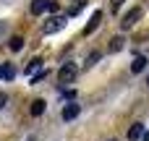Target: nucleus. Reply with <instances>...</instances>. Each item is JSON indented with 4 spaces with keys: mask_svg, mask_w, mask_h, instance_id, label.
<instances>
[{
    "mask_svg": "<svg viewBox=\"0 0 149 141\" xmlns=\"http://www.w3.org/2000/svg\"><path fill=\"white\" fill-rule=\"evenodd\" d=\"M118 50H123V37H115L110 42V52H118Z\"/></svg>",
    "mask_w": 149,
    "mask_h": 141,
    "instance_id": "nucleus-13",
    "label": "nucleus"
},
{
    "mask_svg": "<svg viewBox=\"0 0 149 141\" xmlns=\"http://www.w3.org/2000/svg\"><path fill=\"white\" fill-rule=\"evenodd\" d=\"M8 47H10L13 52H18V50L24 47V37H21V34H16V37H10V42H8Z\"/></svg>",
    "mask_w": 149,
    "mask_h": 141,
    "instance_id": "nucleus-11",
    "label": "nucleus"
},
{
    "mask_svg": "<svg viewBox=\"0 0 149 141\" xmlns=\"http://www.w3.org/2000/svg\"><path fill=\"white\" fill-rule=\"evenodd\" d=\"M141 141H149V133H144V136H141Z\"/></svg>",
    "mask_w": 149,
    "mask_h": 141,
    "instance_id": "nucleus-18",
    "label": "nucleus"
},
{
    "mask_svg": "<svg viewBox=\"0 0 149 141\" xmlns=\"http://www.w3.org/2000/svg\"><path fill=\"white\" fill-rule=\"evenodd\" d=\"M42 68V60L39 58H34V60H29L26 63V76H37V71Z\"/></svg>",
    "mask_w": 149,
    "mask_h": 141,
    "instance_id": "nucleus-9",
    "label": "nucleus"
},
{
    "mask_svg": "<svg viewBox=\"0 0 149 141\" xmlns=\"http://www.w3.org/2000/svg\"><path fill=\"white\" fill-rule=\"evenodd\" d=\"M147 84H149V76H147Z\"/></svg>",
    "mask_w": 149,
    "mask_h": 141,
    "instance_id": "nucleus-19",
    "label": "nucleus"
},
{
    "mask_svg": "<svg viewBox=\"0 0 149 141\" xmlns=\"http://www.w3.org/2000/svg\"><path fill=\"white\" fill-rule=\"evenodd\" d=\"M63 26H65V16H52V18L42 26V31H45V34H55V31H60Z\"/></svg>",
    "mask_w": 149,
    "mask_h": 141,
    "instance_id": "nucleus-2",
    "label": "nucleus"
},
{
    "mask_svg": "<svg viewBox=\"0 0 149 141\" xmlns=\"http://www.w3.org/2000/svg\"><path fill=\"white\" fill-rule=\"evenodd\" d=\"M110 3H113V10H118V8H120V3H123V0H110Z\"/></svg>",
    "mask_w": 149,
    "mask_h": 141,
    "instance_id": "nucleus-17",
    "label": "nucleus"
},
{
    "mask_svg": "<svg viewBox=\"0 0 149 141\" xmlns=\"http://www.w3.org/2000/svg\"><path fill=\"white\" fill-rule=\"evenodd\" d=\"M76 73H79V68H76L73 63H65V65L58 71V78H60V84H68V81L76 78Z\"/></svg>",
    "mask_w": 149,
    "mask_h": 141,
    "instance_id": "nucleus-3",
    "label": "nucleus"
},
{
    "mask_svg": "<svg viewBox=\"0 0 149 141\" xmlns=\"http://www.w3.org/2000/svg\"><path fill=\"white\" fill-rule=\"evenodd\" d=\"M144 68H147V58H144V55H136L134 63H131V71H134V73H141Z\"/></svg>",
    "mask_w": 149,
    "mask_h": 141,
    "instance_id": "nucleus-8",
    "label": "nucleus"
},
{
    "mask_svg": "<svg viewBox=\"0 0 149 141\" xmlns=\"http://www.w3.org/2000/svg\"><path fill=\"white\" fill-rule=\"evenodd\" d=\"M45 105H47L45 99H34V102H31V115H34V118H39V115L45 113Z\"/></svg>",
    "mask_w": 149,
    "mask_h": 141,
    "instance_id": "nucleus-10",
    "label": "nucleus"
},
{
    "mask_svg": "<svg viewBox=\"0 0 149 141\" xmlns=\"http://www.w3.org/2000/svg\"><path fill=\"white\" fill-rule=\"evenodd\" d=\"M110 141H115V139H110Z\"/></svg>",
    "mask_w": 149,
    "mask_h": 141,
    "instance_id": "nucleus-20",
    "label": "nucleus"
},
{
    "mask_svg": "<svg viewBox=\"0 0 149 141\" xmlns=\"http://www.w3.org/2000/svg\"><path fill=\"white\" fill-rule=\"evenodd\" d=\"M5 105H8V94H5V92H0V107H5Z\"/></svg>",
    "mask_w": 149,
    "mask_h": 141,
    "instance_id": "nucleus-15",
    "label": "nucleus"
},
{
    "mask_svg": "<svg viewBox=\"0 0 149 141\" xmlns=\"http://www.w3.org/2000/svg\"><path fill=\"white\" fill-rule=\"evenodd\" d=\"M79 113H81V107L76 102H71V105L63 107V120H73V118H79Z\"/></svg>",
    "mask_w": 149,
    "mask_h": 141,
    "instance_id": "nucleus-6",
    "label": "nucleus"
},
{
    "mask_svg": "<svg viewBox=\"0 0 149 141\" xmlns=\"http://www.w3.org/2000/svg\"><path fill=\"white\" fill-rule=\"evenodd\" d=\"M100 58H102V55H100V52H92V55H89V58H86V68H92V65H94V63H97V60H100Z\"/></svg>",
    "mask_w": 149,
    "mask_h": 141,
    "instance_id": "nucleus-14",
    "label": "nucleus"
},
{
    "mask_svg": "<svg viewBox=\"0 0 149 141\" xmlns=\"http://www.w3.org/2000/svg\"><path fill=\"white\" fill-rule=\"evenodd\" d=\"M45 10H52V13H55L58 5H55L52 0H34V3H31V13H34V16H39V13H45Z\"/></svg>",
    "mask_w": 149,
    "mask_h": 141,
    "instance_id": "nucleus-4",
    "label": "nucleus"
},
{
    "mask_svg": "<svg viewBox=\"0 0 149 141\" xmlns=\"http://www.w3.org/2000/svg\"><path fill=\"white\" fill-rule=\"evenodd\" d=\"M13 76H16V71L10 68V63H3V65H0V78H8V81H10Z\"/></svg>",
    "mask_w": 149,
    "mask_h": 141,
    "instance_id": "nucleus-12",
    "label": "nucleus"
},
{
    "mask_svg": "<svg viewBox=\"0 0 149 141\" xmlns=\"http://www.w3.org/2000/svg\"><path fill=\"white\" fill-rule=\"evenodd\" d=\"M141 136H144V126H141V123H134V126L128 128V141H139Z\"/></svg>",
    "mask_w": 149,
    "mask_h": 141,
    "instance_id": "nucleus-7",
    "label": "nucleus"
},
{
    "mask_svg": "<svg viewBox=\"0 0 149 141\" xmlns=\"http://www.w3.org/2000/svg\"><path fill=\"white\" fill-rule=\"evenodd\" d=\"M100 21H102V10H94V13H92V21H89V24L84 26V31H81V34H84V37H89L92 31H97Z\"/></svg>",
    "mask_w": 149,
    "mask_h": 141,
    "instance_id": "nucleus-5",
    "label": "nucleus"
},
{
    "mask_svg": "<svg viewBox=\"0 0 149 141\" xmlns=\"http://www.w3.org/2000/svg\"><path fill=\"white\" fill-rule=\"evenodd\" d=\"M141 13H144V8H134V10H128L126 16H123V21H120V29L126 31V29H131L139 18H141Z\"/></svg>",
    "mask_w": 149,
    "mask_h": 141,
    "instance_id": "nucleus-1",
    "label": "nucleus"
},
{
    "mask_svg": "<svg viewBox=\"0 0 149 141\" xmlns=\"http://www.w3.org/2000/svg\"><path fill=\"white\" fill-rule=\"evenodd\" d=\"M5 31H8V24H5V21H0V37H3Z\"/></svg>",
    "mask_w": 149,
    "mask_h": 141,
    "instance_id": "nucleus-16",
    "label": "nucleus"
}]
</instances>
